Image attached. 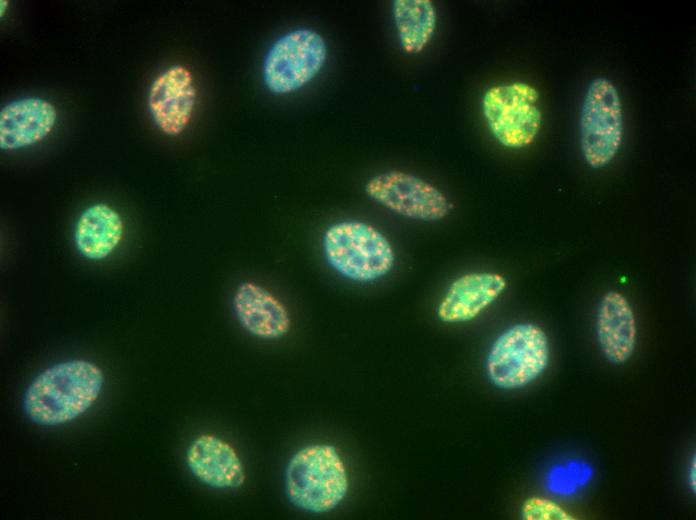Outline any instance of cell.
<instances>
[{
    "mask_svg": "<svg viewBox=\"0 0 696 520\" xmlns=\"http://www.w3.org/2000/svg\"><path fill=\"white\" fill-rule=\"evenodd\" d=\"M103 383L102 370L93 362L75 359L56 363L28 385L23 396V410L35 424H65L93 405Z\"/></svg>",
    "mask_w": 696,
    "mask_h": 520,
    "instance_id": "cell-1",
    "label": "cell"
},
{
    "mask_svg": "<svg viewBox=\"0 0 696 520\" xmlns=\"http://www.w3.org/2000/svg\"><path fill=\"white\" fill-rule=\"evenodd\" d=\"M348 488L345 464L333 445H307L296 451L286 465V496L303 511H332L345 498Z\"/></svg>",
    "mask_w": 696,
    "mask_h": 520,
    "instance_id": "cell-2",
    "label": "cell"
},
{
    "mask_svg": "<svg viewBox=\"0 0 696 520\" xmlns=\"http://www.w3.org/2000/svg\"><path fill=\"white\" fill-rule=\"evenodd\" d=\"M322 249L332 270L358 283L384 277L395 263L394 249L385 235L359 220L330 225L323 235Z\"/></svg>",
    "mask_w": 696,
    "mask_h": 520,
    "instance_id": "cell-3",
    "label": "cell"
},
{
    "mask_svg": "<svg viewBox=\"0 0 696 520\" xmlns=\"http://www.w3.org/2000/svg\"><path fill=\"white\" fill-rule=\"evenodd\" d=\"M549 356V341L543 329L533 323H518L493 342L485 361L486 374L498 388H522L545 371Z\"/></svg>",
    "mask_w": 696,
    "mask_h": 520,
    "instance_id": "cell-4",
    "label": "cell"
},
{
    "mask_svg": "<svg viewBox=\"0 0 696 520\" xmlns=\"http://www.w3.org/2000/svg\"><path fill=\"white\" fill-rule=\"evenodd\" d=\"M623 111L619 93L605 77L594 78L587 88L579 117V137L585 162L593 169L606 167L623 139Z\"/></svg>",
    "mask_w": 696,
    "mask_h": 520,
    "instance_id": "cell-5",
    "label": "cell"
},
{
    "mask_svg": "<svg viewBox=\"0 0 696 520\" xmlns=\"http://www.w3.org/2000/svg\"><path fill=\"white\" fill-rule=\"evenodd\" d=\"M328 49L317 31L298 28L280 36L268 49L262 64L266 88L277 95L293 93L322 70Z\"/></svg>",
    "mask_w": 696,
    "mask_h": 520,
    "instance_id": "cell-6",
    "label": "cell"
},
{
    "mask_svg": "<svg viewBox=\"0 0 696 520\" xmlns=\"http://www.w3.org/2000/svg\"><path fill=\"white\" fill-rule=\"evenodd\" d=\"M482 113L491 134L506 148L520 149L530 145L542 125L539 93L525 82L487 89L482 97Z\"/></svg>",
    "mask_w": 696,
    "mask_h": 520,
    "instance_id": "cell-7",
    "label": "cell"
},
{
    "mask_svg": "<svg viewBox=\"0 0 696 520\" xmlns=\"http://www.w3.org/2000/svg\"><path fill=\"white\" fill-rule=\"evenodd\" d=\"M370 199L403 217L420 221L445 218L453 205L429 182L402 171H387L370 178L365 185Z\"/></svg>",
    "mask_w": 696,
    "mask_h": 520,
    "instance_id": "cell-8",
    "label": "cell"
},
{
    "mask_svg": "<svg viewBox=\"0 0 696 520\" xmlns=\"http://www.w3.org/2000/svg\"><path fill=\"white\" fill-rule=\"evenodd\" d=\"M197 92L191 72L175 64L151 83L148 107L156 126L166 135H179L189 124Z\"/></svg>",
    "mask_w": 696,
    "mask_h": 520,
    "instance_id": "cell-9",
    "label": "cell"
},
{
    "mask_svg": "<svg viewBox=\"0 0 696 520\" xmlns=\"http://www.w3.org/2000/svg\"><path fill=\"white\" fill-rule=\"evenodd\" d=\"M232 306L243 329L258 339L276 340L291 328L286 306L258 283L241 282L233 294Z\"/></svg>",
    "mask_w": 696,
    "mask_h": 520,
    "instance_id": "cell-10",
    "label": "cell"
},
{
    "mask_svg": "<svg viewBox=\"0 0 696 520\" xmlns=\"http://www.w3.org/2000/svg\"><path fill=\"white\" fill-rule=\"evenodd\" d=\"M186 464L198 481L212 488L237 489L246 479L236 450L215 435L196 437L187 448Z\"/></svg>",
    "mask_w": 696,
    "mask_h": 520,
    "instance_id": "cell-11",
    "label": "cell"
},
{
    "mask_svg": "<svg viewBox=\"0 0 696 520\" xmlns=\"http://www.w3.org/2000/svg\"><path fill=\"white\" fill-rule=\"evenodd\" d=\"M56 120V108L46 99L11 101L0 111V148L12 151L35 145L51 133Z\"/></svg>",
    "mask_w": 696,
    "mask_h": 520,
    "instance_id": "cell-12",
    "label": "cell"
},
{
    "mask_svg": "<svg viewBox=\"0 0 696 520\" xmlns=\"http://www.w3.org/2000/svg\"><path fill=\"white\" fill-rule=\"evenodd\" d=\"M506 279L493 272H471L456 278L442 297L437 315L444 323H462L477 317L505 290Z\"/></svg>",
    "mask_w": 696,
    "mask_h": 520,
    "instance_id": "cell-13",
    "label": "cell"
},
{
    "mask_svg": "<svg viewBox=\"0 0 696 520\" xmlns=\"http://www.w3.org/2000/svg\"><path fill=\"white\" fill-rule=\"evenodd\" d=\"M596 336L604 357L612 364L625 363L632 356L637 338L636 319L628 300L617 291H608L596 314Z\"/></svg>",
    "mask_w": 696,
    "mask_h": 520,
    "instance_id": "cell-14",
    "label": "cell"
},
{
    "mask_svg": "<svg viewBox=\"0 0 696 520\" xmlns=\"http://www.w3.org/2000/svg\"><path fill=\"white\" fill-rule=\"evenodd\" d=\"M124 235L120 214L106 203H95L79 215L74 228V244L78 253L92 261L109 257Z\"/></svg>",
    "mask_w": 696,
    "mask_h": 520,
    "instance_id": "cell-15",
    "label": "cell"
},
{
    "mask_svg": "<svg viewBox=\"0 0 696 520\" xmlns=\"http://www.w3.org/2000/svg\"><path fill=\"white\" fill-rule=\"evenodd\" d=\"M392 14L400 46L407 54L423 51L433 38L437 12L430 0H395Z\"/></svg>",
    "mask_w": 696,
    "mask_h": 520,
    "instance_id": "cell-16",
    "label": "cell"
},
{
    "mask_svg": "<svg viewBox=\"0 0 696 520\" xmlns=\"http://www.w3.org/2000/svg\"><path fill=\"white\" fill-rule=\"evenodd\" d=\"M521 516L525 520H574L571 514L555 502L541 498L526 499L521 508Z\"/></svg>",
    "mask_w": 696,
    "mask_h": 520,
    "instance_id": "cell-17",
    "label": "cell"
},
{
    "mask_svg": "<svg viewBox=\"0 0 696 520\" xmlns=\"http://www.w3.org/2000/svg\"><path fill=\"white\" fill-rule=\"evenodd\" d=\"M688 482L692 492L696 491V461L695 456L693 457L688 471Z\"/></svg>",
    "mask_w": 696,
    "mask_h": 520,
    "instance_id": "cell-18",
    "label": "cell"
},
{
    "mask_svg": "<svg viewBox=\"0 0 696 520\" xmlns=\"http://www.w3.org/2000/svg\"><path fill=\"white\" fill-rule=\"evenodd\" d=\"M7 6H8V1H6V0H5V1H4V0H1V1H0V16H1V17H3V15H4L5 11H6Z\"/></svg>",
    "mask_w": 696,
    "mask_h": 520,
    "instance_id": "cell-19",
    "label": "cell"
}]
</instances>
